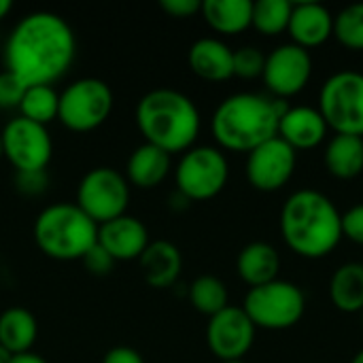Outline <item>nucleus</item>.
Listing matches in <instances>:
<instances>
[{"label": "nucleus", "instance_id": "40", "mask_svg": "<svg viewBox=\"0 0 363 363\" xmlns=\"http://www.w3.org/2000/svg\"><path fill=\"white\" fill-rule=\"evenodd\" d=\"M351 363H363V349H362V351H357V353H355V357L351 359Z\"/></svg>", "mask_w": 363, "mask_h": 363}, {"label": "nucleus", "instance_id": "42", "mask_svg": "<svg viewBox=\"0 0 363 363\" xmlns=\"http://www.w3.org/2000/svg\"><path fill=\"white\" fill-rule=\"evenodd\" d=\"M359 321H362V330H363V311L359 313Z\"/></svg>", "mask_w": 363, "mask_h": 363}, {"label": "nucleus", "instance_id": "16", "mask_svg": "<svg viewBox=\"0 0 363 363\" xmlns=\"http://www.w3.org/2000/svg\"><path fill=\"white\" fill-rule=\"evenodd\" d=\"M328 123L321 117L319 108L315 106H287L279 121V138L285 140L296 153L311 151L325 143L328 138Z\"/></svg>", "mask_w": 363, "mask_h": 363}, {"label": "nucleus", "instance_id": "36", "mask_svg": "<svg viewBox=\"0 0 363 363\" xmlns=\"http://www.w3.org/2000/svg\"><path fill=\"white\" fill-rule=\"evenodd\" d=\"M102 363H145L143 355L136 349L130 347H113L104 353Z\"/></svg>", "mask_w": 363, "mask_h": 363}, {"label": "nucleus", "instance_id": "6", "mask_svg": "<svg viewBox=\"0 0 363 363\" xmlns=\"http://www.w3.org/2000/svg\"><path fill=\"white\" fill-rule=\"evenodd\" d=\"M242 311L255 330H291L302 321L306 313V294L296 283L277 279L272 283L251 287L245 296Z\"/></svg>", "mask_w": 363, "mask_h": 363}, {"label": "nucleus", "instance_id": "11", "mask_svg": "<svg viewBox=\"0 0 363 363\" xmlns=\"http://www.w3.org/2000/svg\"><path fill=\"white\" fill-rule=\"evenodd\" d=\"M2 157L15 168V172H43L53 157V140L45 125L15 117L6 121L0 132Z\"/></svg>", "mask_w": 363, "mask_h": 363}, {"label": "nucleus", "instance_id": "31", "mask_svg": "<svg viewBox=\"0 0 363 363\" xmlns=\"http://www.w3.org/2000/svg\"><path fill=\"white\" fill-rule=\"evenodd\" d=\"M28 85L9 70L0 72V111H19Z\"/></svg>", "mask_w": 363, "mask_h": 363}, {"label": "nucleus", "instance_id": "1", "mask_svg": "<svg viewBox=\"0 0 363 363\" xmlns=\"http://www.w3.org/2000/svg\"><path fill=\"white\" fill-rule=\"evenodd\" d=\"M4 70L26 85H53L72 66L77 38L70 23L51 11L23 15L4 40Z\"/></svg>", "mask_w": 363, "mask_h": 363}, {"label": "nucleus", "instance_id": "32", "mask_svg": "<svg viewBox=\"0 0 363 363\" xmlns=\"http://www.w3.org/2000/svg\"><path fill=\"white\" fill-rule=\"evenodd\" d=\"M83 262V266H85V270L89 272V274H94V277H106L113 268H115V259L96 242L87 253H85V257L81 259Z\"/></svg>", "mask_w": 363, "mask_h": 363}, {"label": "nucleus", "instance_id": "41", "mask_svg": "<svg viewBox=\"0 0 363 363\" xmlns=\"http://www.w3.org/2000/svg\"><path fill=\"white\" fill-rule=\"evenodd\" d=\"M223 363H247L245 359H238V362H223Z\"/></svg>", "mask_w": 363, "mask_h": 363}, {"label": "nucleus", "instance_id": "23", "mask_svg": "<svg viewBox=\"0 0 363 363\" xmlns=\"http://www.w3.org/2000/svg\"><path fill=\"white\" fill-rule=\"evenodd\" d=\"M200 15L217 34L234 36L251 28L253 2L251 0H204Z\"/></svg>", "mask_w": 363, "mask_h": 363}, {"label": "nucleus", "instance_id": "4", "mask_svg": "<svg viewBox=\"0 0 363 363\" xmlns=\"http://www.w3.org/2000/svg\"><path fill=\"white\" fill-rule=\"evenodd\" d=\"M136 125L145 143L168 155H183L196 147L202 117L189 96L170 87H157L147 91L136 104Z\"/></svg>", "mask_w": 363, "mask_h": 363}, {"label": "nucleus", "instance_id": "9", "mask_svg": "<svg viewBox=\"0 0 363 363\" xmlns=\"http://www.w3.org/2000/svg\"><path fill=\"white\" fill-rule=\"evenodd\" d=\"M113 111V91L106 81L83 77L60 91L57 121L72 132L100 128Z\"/></svg>", "mask_w": 363, "mask_h": 363}, {"label": "nucleus", "instance_id": "18", "mask_svg": "<svg viewBox=\"0 0 363 363\" xmlns=\"http://www.w3.org/2000/svg\"><path fill=\"white\" fill-rule=\"evenodd\" d=\"M187 64L196 77L221 83L234 77V49H230L221 38L204 36L189 47Z\"/></svg>", "mask_w": 363, "mask_h": 363}, {"label": "nucleus", "instance_id": "3", "mask_svg": "<svg viewBox=\"0 0 363 363\" xmlns=\"http://www.w3.org/2000/svg\"><path fill=\"white\" fill-rule=\"evenodd\" d=\"M287 104L266 94L238 91L219 102L211 119V132L221 151L251 153L279 134V121Z\"/></svg>", "mask_w": 363, "mask_h": 363}, {"label": "nucleus", "instance_id": "12", "mask_svg": "<svg viewBox=\"0 0 363 363\" xmlns=\"http://www.w3.org/2000/svg\"><path fill=\"white\" fill-rule=\"evenodd\" d=\"M313 77V55L311 51L294 45L283 43L277 45L268 55L264 64V85L277 100H287L306 89Z\"/></svg>", "mask_w": 363, "mask_h": 363}, {"label": "nucleus", "instance_id": "15", "mask_svg": "<svg viewBox=\"0 0 363 363\" xmlns=\"http://www.w3.org/2000/svg\"><path fill=\"white\" fill-rule=\"evenodd\" d=\"M149 242L151 238H149L147 225L138 217H132L128 213L108 223L98 225V245L115 262L140 259Z\"/></svg>", "mask_w": 363, "mask_h": 363}, {"label": "nucleus", "instance_id": "20", "mask_svg": "<svg viewBox=\"0 0 363 363\" xmlns=\"http://www.w3.org/2000/svg\"><path fill=\"white\" fill-rule=\"evenodd\" d=\"M172 170V155L166 151L143 143L136 147L125 164V179L130 187L136 189H155L160 187Z\"/></svg>", "mask_w": 363, "mask_h": 363}, {"label": "nucleus", "instance_id": "19", "mask_svg": "<svg viewBox=\"0 0 363 363\" xmlns=\"http://www.w3.org/2000/svg\"><path fill=\"white\" fill-rule=\"evenodd\" d=\"M143 277L153 289H170L181 277L183 255L177 245L168 240H151L138 259Z\"/></svg>", "mask_w": 363, "mask_h": 363}, {"label": "nucleus", "instance_id": "33", "mask_svg": "<svg viewBox=\"0 0 363 363\" xmlns=\"http://www.w3.org/2000/svg\"><path fill=\"white\" fill-rule=\"evenodd\" d=\"M342 236L363 247V202L342 213Z\"/></svg>", "mask_w": 363, "mask_h": 363}, {"label": "nucleus", "instance_id": "29", "mask_svg": "<svg viewBox=\"0 0 363 363\" xmlns=\"http://www.w3.org/2000/svg\"><path fill=\"white\" fill-rule=\"evenodd\" d=\"M334 38L349 51H363V2L349 4L334 15Z\"/></svg>", "mask_w": 363, "mask_h": 363}, {"label": "nucleus", "instance_id": "30", "mask_svg": "<svg viewBox=\"0 0 363 363\" xmlns=\"http://www.w3.org/2000/svg\"><path fill=\"white\" fill-rule=\"evenodd\" d=\"M266 55L255 45H245L234 49V77L238 79H257L264 72Z\"/></svg>", "mask_w": 363, "mask_h": 363}, {"label": "nucleus", "instance_id": "38", "mask_svg": "<svg viewBox=\"0 0 363 363\" xmlns=\"http://www.w3.org/2000/svg\"><path fill=\"white\" fill-rule=\"evenodd\" d=\"M11 9H13V4H11V0H0V21L11 13Z\"/></svg>", "mask_w": 363, "mask_h": 363}, {"label": "nucleus", "instance_id": "27", "mask_svg": "<svg viewBox=\"0 0 363 363\" xmlns=\"http://www.w3.org/2000/svg\"><path fill=\"white\" fill-rule=\"evenodd\" d=\"M187 298L191 302V306L200 313L206 315L208 319L215 317L217 313H221L223 308L230 306V294L228 287L221 279L213 277V274H202L198 277L189 289H187Z\"/></svg>", "mask_w": 363, "mask_h": 363}, {"label": "nucleus", "instance_id": "2", "mask_svg": "<svg viewBox=\"0 0 363 363\" xmlns=\"http://www.w3.org/2000/svg\"><path fill=\"white\" fill-rule=\"evenodd\" d=\"M279 228L287 249L302 259H323L345 238L342 213L317 189L294 191L281 208Z\"/></svg>", "mask_w": 363, "mask_h": 363}, {"label": "nucleus", "instance_id": "26", "mask_svg": "<svg viewBox=\"0 0 363 363\" xmlns=\"http://www.w3.org/2000/svg\"><path fill=\"white\" fill-rule=\"evenodd\" d=\"M57 111L60 91L53 85H28L19 104V117L47 128L51 121L57 119Z\"/></svg>", "mask_w": 363, "mask_h": 363}, {"label": "nucleus", "instance_id": "24", "mask_svg": "<svg viewBox=\"0 0 363 363\" xmlns=\"http://www.w3.org/2000/svg\"><path fill=\"white\" fill-rule=\"evenodd\" d=\"M38 336L36 317L23 306H11L0 315V345L11 355L30 353Z\"/></svg>", "mask_w": 363, "mask_h": 363}, {"label": "nucleus", "instance_id": "28", "mask_svg": "<svg viewBox=\"0 0 363 363\" xmlns=\"http://www.w3.org/2000/svg\"><path fill=\"white\" fill-rule=\"evenodd\" d=\"M291 11H294V2H289V0H259V2H253L251 28H255L264 36H279V34L287 32Z\"/></svg>", "mask_w": 363, "mask_h": 363}, {"label": "nucleus", "instance_id": "8", "mask_svg": "<svg viewBox=\"0 0 363 363\" xmlns=\"http://www.w3.org/2000/svg\"><path fill=\"white\" fill-rule=\"evenodd\" d=\"M317 108L334 134L363 138V72L338 70L328 77Z\"/></svg>", "mask_w": 363, "mask_h": 363}, {"label": "nucleus", "instance_id": "21", "mask_svg": "<svg viewBox=\"0 0 363 363\" xmlns=\"http://www.w3.org/2000/svg\"><path fill=\"white\" fill-rule=\"evenodd\" d=\"M281 255L270 242H249L240 249L236 257V272L242 283L251 287H259L279 279L281 272Z\"/></svg>", "mask_w": 363, "mask_h": 363}, {"label": "nucleus", "instance_id": "17", "mask_svg": "<svg viewBox=\"0 0 363 363\" xmlns=\"http://www.w3.org/2000/svg\"><path fill=\"white\" fill-rule=\"evenodd\" d=\"M287 34L291 38L289 43L306 51L317 49L334 36V15L325 4L298 2L294 4Z\"/></svg>", "mask_w": 363, "mask_h": 363}, {"label": "nucleus", "instance_id": "14", "mask_svg": "<svg viewBox=\"0 0 363 363\" xmlns=\"http://www.w3.org/2000/svg\"><path fill=\"white\" fill-rule=\"evenodd\" d=\"M255 325L242 311V306H228L215 317L208 319L206 325V345L208 351L223 362L245 359L247 353L255 345Z\"/></svg>", "mask_w": 363, "mask_h": 363}, {"label": "nucleus", "instance_id": "34", "mask_svg": "<svg viewBox=\"0 0 363 363\" xmlns=\"http://www.w3.org/2000/svg\"><path fill=\"white\" fill-rule=\"evenodd\" d=\"M47 170L43 172H15V187L23 196H40L47 189Z\"/></svg>", "mask_w": 363, "mask_h": 363}, {"label": "nucleus", "instance_id": "13", "mask_svg": "<svg viewBox=\"0 0 363 363\" xmlns=\"http://www.w3.org/2000/svg\"><path fill=\"white\" fill-rule=\"evenodd\" d=\"M296 166L298 153L285 140L274 136L247 153L245 174L253 189L274 194L291 181Z\"/></svg>", "mask_w": 363, "mask_h": 363}, {"label": "nucleus", "instance_id": "43", "mask_svg": "<svg viewBox=\"0 0 363 363\" xmlns=\"http://www.w3.org/2000/svg\"><path fill=\"white\" fill-rule=\"evenodd\" d=\"M0 157H2V138H0Z\"/></svg>", "mask_w": 363, "mask_h": 363}, {"label": "nucleus", "instance_id": "25", "mask_svg": "<svg viewBox=\"0 0 363 363\" xmlns=\"http://www.w3.org/2000/svg\"><path fill=\"white\" fill-rule=\"evenodd\" d=\"M330 300L347 315H359L363 311V264L347 262L336 268L330 279Z\"/></svg>", "mask_w": 363, "mask_h": 363}, {"label": "nucleus", "instance_id": "22", "mask_svg": "<svg viewBox=\"0 0 363 363\" xmlns=\"http://www.w3.org/2000/svg\"><path fill=\"white\" fill-rule=\"evenodd\" d=\"M323 164L330 177L353 181L363 172V138L334 134L323 151Z\"/></svg>", "mask_w": 363, "mask_h": 363}, {"label": "nucleus", "instance_id": "35", "mask_svg": "<svg viewBox=\"0 0 363 363\" xmlns=\"http://www.w3.org/2000/svg\"><path fill=\"white\" fill-rule=\"evenodd\" d=\"M160 6L164 9L166 15L174 19H189L200 13L202 2L200 0H162Z\"/></svg>", "mask_w": 363, "mask_h": 363}, {"label": "nucleus", "instance_id": "37", "mask_svg": "<svg viewBox=\"0 0 363 363\" xmlns=\"http://www.w3.org/2000/svg\"><path fill=\"white\" fill-rule=\"evenodd\" d=\"M11 363H47L40 355H36V353H21V355H13V359Z\"/></svg>", "mask_w": 363, "mask_h": 363}, {"label": "nucleus", "instance_id": "39", "mask_svg": "<svg viewBox=\"0 0 363 363\" xmlns=\"http://www.w3.org/2000/svg\"><path fill=\"white\" fill-rule=\"evenodd\" d=\"M11 359H13V355L0 345V363H11Z\"/></svg>", "mask_w": 363, "mask_h": 363}, {"label": "nucleus", "instance_id": "5", "mask_svg": "<svg viewBox=\"0 0 363 363\" xmlns=\"http://www.w3.org/2000/svg\"><path fill=\"white\" fill-rule=\"evenodd\" d=\"M32 232L40 253L55 262H81L98 242V225L74 202H55L43 208Z\"/></svg>", "mask_w": 363, "mask_h": 363}, {"label": "nucleus", "instance_id": "10", "mask_svg": "<svg viewBox=\"0 0 363 363\" xmlns=\"http://www.w3.org/2000/svg\"><path fill=\"white\" fill-rule=\"evenodd\" d=\"M74 204L96 223H108L125 215L130 204V183L125 174L111 166H98L83 174Z\"/></svg>", "mask_w": 363, "mask_h": 363}, {"label": "nucleus", "instance_id": "7", "mask_svg": "<svg viewBox=\"0 0 363 363\" xmlns=\"http://www.w3.org/2000/svg\"><path fill=\"white\" fill-rule=\"evenodd\" d=\"M230 179V162L219 147L196 145L185 151L174 168V185L189 202H206L219 196Z\"/></svg>", "mask_w": 363, "mask_h": 363}]
</instances>
